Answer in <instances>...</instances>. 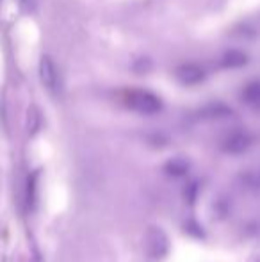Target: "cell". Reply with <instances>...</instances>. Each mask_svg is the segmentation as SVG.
Wrapping results in <instances>:
<instances>
[{
    "label": "cell",
    "mask_w": 260,
    "mask_h": 262,
    "mask_svg": "<svg viewBox=\"0 0 260 262\" xmlns=\"http://www.w3.org/2000/svg\"><path fill=\"white\" fill-rule=\"evenodd\" d=\"M189 169L187 162L184 161V159H171L170 162H166V171L170 173V175L173 177H182L185 175Z\"/></svg>",
    "instance_id": "cell-8"
},
{
    "label": "cell",
    "mask_w": 260,
    "mask_h": 262,
    "mask_svg": "<svg viewBox=\"0 0 260 262\" xmlns=\"http://www.w3.org/2000/svg\"><path fill=\"white\" fill-rule=\"evenodd\" d=\"M34 198H36V173L32 177H29V186H27V204L29 207L34 205Z\"/></svg>",
    "instance_id": "cell-9"
},
{
    "label": "cell",
    "mask_w": 260,
    "mask_h": 262,
    "mask_svg": "<svg viewBox=\"0 0 260 262\" xmlns=\"http://www.w3.org/2000/svg\"><path fill=\"white\" fill-rule=\"evenodd\" d=\"M250 143H251L250 134H246V132H243V130H235V132H230V134L225 138L223 148H225L226 152L241 154L250 146Z\"/></svg>",
    "instance_id": "cell-4"
},
{
    "label": "cell",
    "mask_w": 260,
    "mask_h": 262,
    "mask_svg": "<svg viewBox=\"0 0 260 262\" xmlns=\"http://www.w3.org/2000/svg\"><path fill=\"white\" fill-rule=\"evenodd\" d=\"M177 79L180 80L184 86H196L201 80L205 79V72L201 66L195 64V62H185V64H180L175 72Z\"/></svg>",
    "instance_id": "cell-2"
},
{
    "label": "cell",
    "mask_w": 260,
    "mask_h": 262,
    "mask_svg": "<svg viewBox=\"0 0 260 262\" xmlns=\"http://www.w3.org/2000/svg\"><path fill=\"white\" fill-rule=\"evenodd\" d=\"M243 100L246 105H250L251 109L258 111L260 113V80H255V82H250L246 88L243 90Z\"/></svg>",
    "instance_id": "cell-5"
},
{
    "label": "cell",
    "mask_w": 260,
    "mask_h": 262,
    "mask_svg": "<svg viewBox=\"0 0 260 262\" xmlns=\"http://www.w3.org/2000/svg\"><path fill=\"white\" fill-rule=\"evenodd\" d=\"M39 77H41V82L46 90H59V73H57V68L52 62V59L46 57V55L41 59V64H39Z\"/></svg>",
    "instance_id": "cell-3"
},
{
    "label": "cell",
    "mask_w": 260,
    "mask_h": 262,
    "mask_svg": "<svg viewBox=\"0 0 260 262\" xmlns=\"http://www.w3.org/2000/svg\"><path fill=\"white\" fill-rule=\"evenodd\" d=\"M123 104L129 109L135 111L139 114H157L162 109V102L157 95L146 90H129L123 93Z\"/></svg>",
    "instance_id": "cell-1"
},
{
    "label": "cell",
    "mask_w": 260,
    "mask_h": 262,
    "mask_svg": "<svg viewBox=\"0 0 260 262\" xmlns=\"http://www.w3.org/2000/svg\"><path fill=\"white\" fill-rule=\"evenodd\" d=\"M246 54H243L241 50H230L221 57V66L223 68H239L246 64Z\"/></svg>",
    "instance_id": "cell-7"
},
{
    "label": "cell",
    "mask_w": 260,
    "mask_h": 262,
    "mask_svg": "<svg viewBox=\"0 0 260 262\" xmlns=\"http://www.w3.org/2000/svg\"><path fill=\"white\" fill-rule=\"evenodd\" d=\"M148 241L153 243V245H148V253L153 259H160L168 250V241L164 234L160 230H153V235H150Z\"/></svg>",
    "instance_id": "cell-6"
}]
</instances>
